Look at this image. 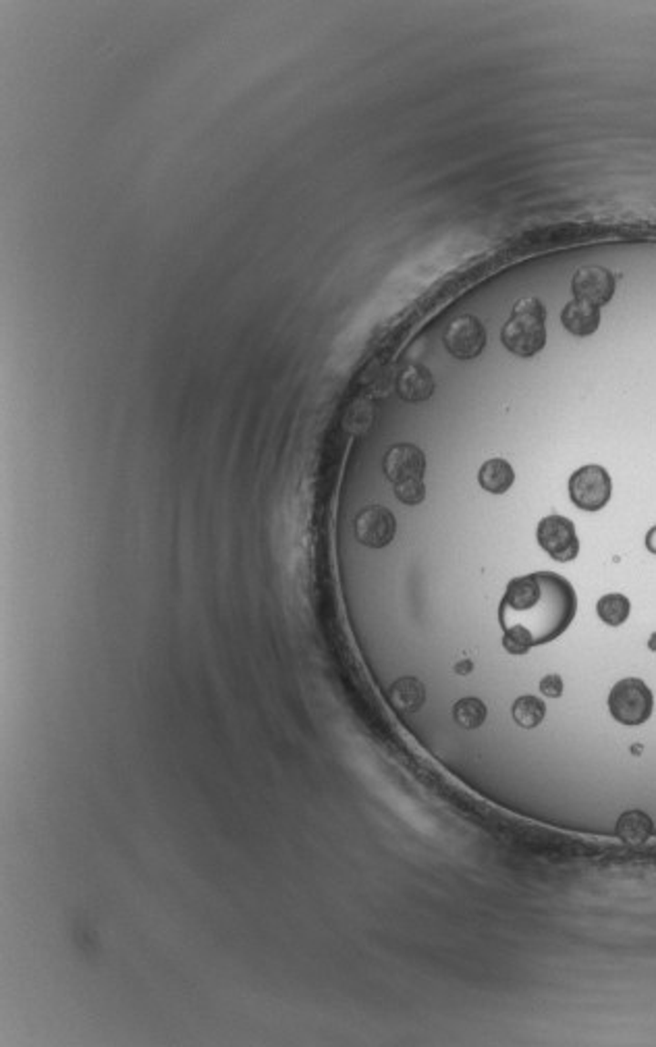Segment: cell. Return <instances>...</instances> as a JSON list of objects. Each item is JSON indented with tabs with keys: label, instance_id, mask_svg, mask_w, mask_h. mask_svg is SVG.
Returning <instances> with one entry per match:
<instances>
[{
	"label": "cell",
	"instance_id": "obj_18",
	"mask_svg": "<svg viewBox=\"0 0 656 1047\" xmlns=\"http://www.w3.org/2000/svg\"><path fill=\"white\" fill-rule=\"evenodd\" d=\"M395 497L405 505H417L426 497V486H424V478H414V481H405L395 484Z\"/></svg>",
	"mask_w": 656,
	"mask_h": 1047
},
{
	"label": "cell",
	"instance_id": "obj_8",
	"mask_svg": "<svg viewBox=\"0 0 656 1047\" xmlns=\"http://www.w3.org/2000/svg\"><path fill=\"white\" fill-rule=\"evenodd\" d=\"M571 291L579 302L605 306L615 295V276L602 266H584L573 275Z\"/></svg>",
	"mask_w": 656,
	"mask_h": 1047
},
{
	"label": "cell",
	"instance_id": "obj_13",
	"mask_svg": "<svg viewBox=\"0 0 656 1047\" xmlns=\"http://www.w3.org/2000/svg\"><path fill=\"white\" fill-rule=\"evenodd\" d=\"M389 699L401 713H415L426 702V688L417 678H401L391 686Z\"/></svg>",
	"mask_w": 656,
	"mask_h": 1047
},
{
	"label": "cell",
	"instance_id": "obj_3",
	"mask_svg": "<svg viewBox=\"0 0 656 1047\" xmlns=\"http://www.w3.org/2000/svg\"><path fill=\"white\" fill-rule=\"evenodd\" d=\"M654 709L652 690L640 678H625L610 688L609 710L623 725H642Z\"/></svg>",
	"mask_w": 656,
	"mask_h": 1047
},
{
	"label": "cell",
	"instance_id": "obj_11",
	"mask_svg": "<svg viewBox=\"0 0 656 1047\" xmlns=\"http://www.w3.org/2000/svg\"><path fill=\"white\" fill-rule=\"evenodd\" d=\"M561 320H563V327L568 328L571 335L576 337H588L599 331L600 327V308L599 306H592L588 302H579V299H573L568 306H565L563 312H561Z\"/></svg>",
	"mask_w": 656,
	"mask_h": 1047
},
{
	"label": "cell",
	"instance_id": "obj_6",
	"mask_svg": "<svg viewBox=\"0 0 656 1047\" xmlns=\"http://www.w3.org/2000/svg\"><path fill=\"white\" fill-rule=\"evenodd\" d=\"M445 347L457 360H474L487 347V328L472 314L455 318L445 331Z\"/></svg>",
	"mask_w": 656,
	"mask_h": 1047
},
{
	"label": "cell",
	"instance_id": "obj_16",
	"mask_svg": "<svg viewBox=\"0 0 656 1047\" xmlns=\"http://www.w3.org/2000/svg\"><path fill=\"white\" fill-rule=\"evenodd\" d=\"M511 715L519 728L534 730L542 723L544 715H547V707H544V702L538 697H530V694H528V697H519L513 702Z\"/></svg>",
	"mask_w": 656,
	"mask_h": 1047
},
{
	"label": "cell",
	"instance_id": "obj_17",
	"mask_svg": "<svg viewBox=\"0 0 656 1047\" xmlns=\"http://www.w3.org/2000/svg\"><path fill=\"white\" fill-rule=\"evenodd\" d=\"M487 705L480 699H474V697H467V699H461L455 702L453 707V720L455 723L459 725V728L464 730H476L480 728V725L487 721Z\"/></svg>",
	"mask_w": 656,
	"mask_h": 1047
},
{
	"label": "cell",
	"instance_id": "obj_19",
	"mask_svg": "<svg viewBox=\"0 0 656 1047\" xmlns=\"http://www.w3.org/2000/svg\"><path fill=\"white\" fill-rule=\"evenodd\" d=\"M540 692L548 699H559L563 694V679L557 673H548L540 679Z\"/></svg>",
	"mask_w": 656,
	"mask_h": 1047
},
{
	"label": "cell",
	"instance_id": "obj_5",
	"mask_svg": "<svg viewBox=\"0 0 656 1047\" xmlns=\"http://www.w3.org/2000/svg\"><path fill=\"white\" fill-rule=\"evenodd\" d=\"M536 538H538L540 547L555 561H561V564L573 561L579 553L576 526H573L569 518H563V515H547V518L540 520Z\"/></svg>",
	"mask_w": 656,
	"mask_h": 1047
},
{
	"label": "cell",
	"instance_id": "obj_20",
	"mask_svg": "<svg viewBox=\"0 0 656 1047\" xmlns=\"http://www.w3.org/2000/svg\"><path fill=\"white\" fill-rule=\"evenodd\" d=\"M646 549L651 551V553H654V555H656V526H652L651 530H648V534H646Z\"/></svg>",
	"mask_w": 656,
	"mask_h": 1047
},
{
	"label": "cell",
	"instance_id": "obj_15",
	"mask_svg": "<svg viewBox=\"0 0 656 1047\" xmlns=\"http://www.w3.org/2000/svg\"><path fill=\"white\" fill-rule=\"evenodd\" d=\"M630 611H631L630 598L625 595H619V593L605 595L599 603H596V613H599V617L607 626H613V627L628 622Z\"/></svg>",
	"mask_w": 656,
	"mask_h": 1047
},
{
	"label": "cell",
	"instance_id": "obj_9",
	"mask_svg": "<svg viewBox=\"0 0 656 1047\" xmlns=\"http://www.w3.org/2000/svg\"><path fill=\"white\" fill-rule=\"evenodd\" d=\"M384 474L393 484L414 481V478H424L426 472V458L420 447L412 443H397L393 445L384 455L383 461Z\"/></svg>",
	"mask_w": 656,
	"mask_h": 1047
},
{
	"label": "cell",
	"instance_id": "obj_12",
	"mask_svg": "<svg viewBox=\"0 0 656 1047\" xmlns=\"http://www.w3.org/2000/svg\"><path fill=\"white\" fill-rule=\"evenodd\" d=\"M615 834L621 842L631 844V846H640V844L651 840V835L654 834V823L648 813L631 809L625 811L621 817H619Z\"/></svg>",
	"mask_w": 656,
	"mask_h": 1047
},
{
	"label": "cell",
	"instance_id": "obj_21",
	"mask_svg": "<svg viewBox=\"0 0 656 1047\" xmlns=\"http://www.w3.org/2000/svg\"><path fill=\"white\" fill-rule=\"evenodd\" d=\"M455 669H457L459 673H464V671H467V669H472V663H469V661H464V663H459L457 668H455Z\"/></svg>",
	"mask_w": 656,
	"mask_h": 1047
},
{
	"label": "cell",
	"instance_id": "obj_4",
	"mask_svg": "<svg viewBox=\"0 0 656 1047\" xmlns=\"http://www.w3.org/2000/svg\"><path fill=\"white\" fill-rule=\"evenodd\" d=\"M610 492H613L610 474L596 463L576 470L569 478V497L573 505L584 512H600L609 503Z\"/></svg>",
	"mask_w": 656,
	"mask_h": 1047
},
{
	"label": "cell",
	"instance_id": "obj_1",
	"mask_svg": "<svg viewBox=\"0 0 656 1047\" xmlns=\"http://www.w3.org/2000/svg\"><path fill=\"white\" fill-rule=\"evenodd\" d=\"M576 613L578 595L561 574L534 572L513 578L498 605L503 647L519 657L548 645L568 630Z\"/></svg>",
	"mask_w": 656,
	"mask_h": 1047
},
{
	"label": "cell",
	"instance_id": "obj_10",
	"mask_svg": "<svg viewBox=\"0 0 656 1047\" xmlns=\"http://www.w3.org/2000/svg\"><path fill=\"white\" fill-rule=\"evenodd\" d=\"M399 398L409 403L426 401L435 393V378L422 364H407L397 378Z\"/></svg>",
	"mask_w": 656,
	"mask_h": 1047
},
{
	"label": "cell",
	"instance_id": "obj_14",
	"mask_svg": "<svg viewBox=\"0 0 656 1047\" xmlns=\"http://www.w3.org/2000/svg\"><path fill=\"white\" fill-rule=\"evenodd\" d=\"M513 481H516V472H513L511 463L501 458L488 460L478 472V482L484 491L492 492V495H503L511 489Z\"/></svg>",
	"mask_w": 656,
	"mask_h": 1047
},
{
	"label": "cell",
	"instance_id": "obj_22",
	"mask_svg": "<svg viewBox=\"0 0 656 1047\" xmlns=\"http://www.w3.org/2000/svg\"><path fill=\"white\" fill-rule=\"evenodd\" d=\"M648 647H651L652 650H656V634L652 636V642H651V645H648Z\"/></svg>",
	"mask_w": 656,
	"mask_h": 1047
},
{
	"label": "cell",
	"instance_id": "obj_2",
	"mask_svg": "<svg viewBox=\"0 0 656 1047\" xmlns=\"http://www.w3.org/2000/svg\"><path fill=\"white\" fill-rule=\"evenodd\" d=\"M547 308L538 297H524L513 306L511 318L503 327V346L518 358H532L547 346Z\"/></svg>",
	"mask_w": 656,
	"mask_h": 1047
},
{
	"label": "cell",
	"instance_id": "obj_7",
	"mask_svg": "<svg viewBox=\"0 0 656 1047\" xmlns=\"http://www.w3.org/2000/svg\"><path fill=\"white\" fill-rule=\"evenodd\" d=\"M395 533H397V522L395 515L380 505H370L357 513L355 518V536L362 544L370 549H383L389 544Z\"/></svg>",
	"mask_w": 656,
	"mask_h": 1047
}]
</instances>
